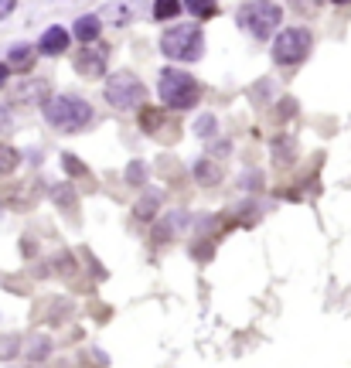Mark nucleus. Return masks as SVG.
<instances>
[{
	"instance_id": "f257e3e1",
	"label": "nucleus",
	"mask_w": 351,
	"mask_h": 368,
	"mask_svg": "<svg viewBox=\"0 0 351 368\" xmlns=\"http://www.w3.org/2000/svg\"><path fill=\"white\" fill-rule=\"evenodd\" d=\"M45 116L61 133H78L92 123V106L78 96H55V99L45 103Z\"/></svg>"
},
{
	"instance_id": "f03ea898",
	"label": "nucleus",
	"mask_w": 351,
	"mask_h": 368,
	"mask_svg": "<svg viewBox=\"0 0 351 368\" xmlns=\"http://www.w3.org/2000/svg\"><path fill=\"white\" fill-rule=\"evenodd\" d=\"M157 92H161V103L171 106V109H188V106H195V103L201 99L198 82L188 76V72H181V68H171V65L161 72Z\"/></svg>"
},
{
	"instance_id": "7ed1b4c3",
	"label": "nucleus",
	"mask_w": 351,
	"mask_h": 368,
	"mask_svg": "<svg viewBox=\"0 0 351 368\" xmlns=\"http://www.w3.org/2000/svg\"><path fill=\"white\" fill-rule=\"evenodd\" d=\"M161 51L174 61H198L205 51V34L198 24H178L161 34Z\"/></svg>"
},
{
	"instance_id": "20e7f679",
	"label": "nucleus",
	"mask_w": 351,
	"mask_h": 368,
	"mask_svg": "<svg viewBox=\"0 0 351 368\" xmlns=\"http://www.w3.org/2000/svg\"><path fill=\"white\" fill-rule=\"evenodd\" d=\"M239 21H243V28L256 41H266V38L276 34L280 21H283V11H280V4H273V0H249V4H243V11H239Z\"/></svg>"
},
{
	"instance_id": "39448f33",
	"label": "nucleus",
	"mask_w": 351,
	"mask_h": 368,
	"mask_svg": "<svg viewBox=\"0 0 351 368\" xmlns=\"http://www.w3.org/2000/svg\"><path fill=\"white\" fill-rule=\"evenodd\" d=\"M106 103L113 109H120V113H126V109H137L147 103V86L140 82L133 72H116V76L106 78Z\"/></svg>"
},
{
	"instance_id": "423d86ee",
	"label": "nucleus",
	"mask_w": 351,
	"mask_h": 368,
	"mask_svg": "<svg viewBox=\"0 0 351 368\" xmlns=\"http://www.w3.org/2000/svg\"><path fill=\"white\" fill-rule=\"evenodd\" d=\"M310 48H314V34L307 28H287L276 34L273 41V61L276 65H297V61H304L310 55Z\"/></svg>"
},
{
	"instance_id": "0eeeda50",
	"label": "nucleus",
	"mask_w": 351,
	"mask_h": 368,
	"mask_svg": "<svg viewBox=\"0 0 351 368\" xmlns=\"http://www.w3.org/2000/svg\"><path fill=\"white\" fill-rule=\"evenodd\" d=\"M106 58H109V48L106 45H86V51L76 58L78 76H86V78L106 76Z\"/></svg>"
},
{
	"instance_id": "6e6552de",
	"label": "nucleus",
	"mask_w": 351,
	"mask_h": 368,
	"mask_svg": "<svg viewBox=\"0 0 351 368\" xmlns=\"http://www.w3.org/2000/svg\"><path fill=\"white\" fill-rule=\"evenodd\" d=\"M106 17L113 28H126L140 17V0H113L106 7Z\"/></svg>"
},
{
	"instance_id": "1a4fd4ad",
	"label": "nucleus",
	"mask_w": 351,
	"mask_h": 368,
	"mask_svg": "<svg viewBox=\"0 0 351 368\" xmlns=\"http://www.w3.org/2000/svg\"><path fill=\"white\" fill-rule=\"evenodd\" d=\"M17 103H41L45 106L48 99H51V89H48L45 78H28V82H21L14 92Z\"/></svg>"
},
{
	"instance_id": "9d476101",
	"label": "nucleus",
	"mask_w": 351,
	"mask_h": 368,
	"mask_svg": "<svg viewBox=\"0 0 351 368\" xmlns=\"http://www.w3.org/2000/svg\"><path fill=\"white\" fill-rule=\"evenodd\" d=\"M68 48V31L65 28H48L41 34V41H38V51L41 55H61Z\"/></svg>"
},
{
	"instance_id": "9b49d317",
	"label": "nucleus",
	"mask_w": 351,
	"mask_h": 368,
	"mask_svg": "<svg viewBox=\"0 0 351 368\" xmlns=\"http://www.w3.org/2000/svg\"><path fill=\"white\" fill-rule=\"evenodd\" d=\"M99 31H103V21H99L96 14H82L76 21V38L82 41V45H96Z\"/></svg>"
},
{
	"instance_id": "f8f14e48",
	"label": "nucleus",
	"mask_w": 351,
	"mask_h": 368,
	"mask_svg": "<svg viewBox=\"0 0 351 368\" xmlns=\"http://www.w3.org/2000/svg\"><path fill=\"white\" fill-rule=\"evenodd\" d=\"M7 65L17 68V72H28L31 65H34V45H14L7 51Z\"/></svg>"
},
{
	"instance_id": "ddd939ff",
	"label": "nucleus",
	"mask_w": 351,
	"mask_h": 368,
	"mask_svg": "<svg viewBox=\"0 0 351 368\" xmlns=\"http://www.w3.org/2000/svg\"><path fill=\"white\" fill-rule=\"evenodd\" d=\"M195 181H198V184H208V188L222 181V170H218V164H215L212 157H201L198 164H195Z\"/></svg>"
},
{
	"instance_id": "4468645a",
	"label": "nucleus",
	"mask_w": 351,
	"mask_h": 368,
	"mask_svg": "<svg viewBox=\"0 0 351 368\" xmlns=\"http://www.w3.org/2000/svg\"><path fill=\"white\" fill-rule=\"evenodd\" d=\"M184 222H188V218H184L181 212L174 215V218H164V222L153 229V239H157V242H168V235H174L178 229H184Z\"/></svg>"
},
{
	"instance_id": "2eb2a0df",
	"label": "nucleus",
	"mask_w": 351,
	"mask_h": 368,
	"mask_svg": "<svg viewBox=\"0 0 351 368\" xmlns=\"http://www.w3.org/2000/svg\"><path fill=\"white\" fill-rule=\"evenodd\" d=\"M181 0H157V4H153V17H157V21H174V17L181 14Z\"/></svg>"
},
{
	"instance_id": "dca6fc26",
	"label": "nucleus",
	"mask_w": 351,
	"mask_h": 368,
	"mask_svg": "<svg viewBox=\"0 0 351 368\" xmlns=\"http://www.w3.org/2000/svg\"><path fill=\"white\" fill-rule=\"evenodd\" d=\"M184 7L198 17V21H208V17H215V11H218L215 0H184Z\"/></svg>"
},
{
	"instance_id": "f3484780",
	"label": "nucleus",
	"mask_w": 351,
	"mask_h": 368,
	"mask_svg": "<svg viewBox=\"0 0 351 368\" xmlns=\"http://www.w3.org/2000/svg\"><path fill=\"white\" fill-rule=\"evenodd\" d=\"M157 205H161V195H157V191H147V195L137 201V208H133V212H137V218H153Z\"/></svg>"
},
{
	"instance_id": "a211bd4d",
	"label": "nucleus",
	"mask_w": 351,
	"mask_h": 368,
	"mask_svg": "<svg viewBox=\"0 0 351 368\" xmlns=\"http://www.w3.org/2000/svg\"><path fill=\"white\" fill-rule=\"evenodd\" d=\"M215 130H218V120H215L212 113H201L198 120H195V137L208 140V137H215Z\"/></svg>"
},
{
	"instance_id": "6ab92c4d",
	"label": "nucleus",
	"mask_w": 351,
	"mask_h": 368,
	"mask_svg": "<svg viewBox=\"0 0 351 368\" xmlns=\"http://www.w3.org/2000/svg\"><path fill=\"white\" fill-rule=\"evenodd\" d=\"M28 354H31V362H45L48 354H51V341H48L45 334H38V337H34V341H31Z\"/></svg>"
},
{
	"instance_id": "aec40b11",
	"label": "nucleus",
	"mask_w": 351,
	"mask_h": 368,
	"mask_svg": "<svg viewBox=\"0 0 351 368\" xmlns=\"http://www.w3.org/2000/svg\"><path fill=\"white\" fill-rule=\"evenodd\" d=\"M17 157L21 153L14 150V147H7V143H0V174H7V170L17 168Z\"/></svg>"
},
{
	"instance_id": "412c9836",
	"label": "nucleus",
	"mask_w": 351,
	"mask_h": 368,
	"mask_svg": "<svg viewBox=\"0 0 351 368\" xmlns=\"http://www.w3.org/2000/svg\"><path fill=\"white\" fill-rule=\"evenodd\" d=\"M157 123H161V113L151 109V106H143V113H140V126H143L147 133H153V130H157Z\"/></svg>"
},
{
	"instance_id": "4be33fe9",
	"label": "nucleus",
	"mask_w": 351,
	"mask_h": 368,
	"mask_svg": "<svg viewBox=\"0 0 351 368\" xmlns=\"http://www.w3.org/2000/svg\"><path fill=\"white\" fill-rule=\"evenodd\" d=\"M126 181H130V184H143V181H147V168H143L140 160H133V164L126 168Z\"/></svg>"
},
{
	"instance_id": "5701e85b",
	"label": "nucleus",
	"mask_w": 351,
	"mask_h": 368,
	"mask_svg": "<svg viewBox=\"0 0 351 368\" xmlns=\"http://www.w3.org/2000/svg\"><path fill=\"white\" fill-rule=\"evenodd\" d=\"M17 344H21V337H17V334L4 337V341H0V358H14V354L21 352V348H17Z\"/></svg>"
},
{
	"instance_id": "b1692460",
	"label": "nucleus",
	"mask_w": 351,
	"mask_h": 368,
	"mask_svg": "<svg viewBox=\"0 0 351 368\" xmlns=\"http://www.w3.org/2000/svg\"><path fill=\"white\" fill-rule=\"evenodd\" d=\"M55 201L65 205V208H76V195H72V188H58V191H55Z\"/></svg>"
},
{
	"instance_id": "393cba45",
	"label": "nucleus",
	"mask_w": 351,
	"mask_h": 368,
	"mask_svg": "<svg viewBox=\"0 0 351 368\" xmlns=\"http://www.w3.org/2000/svg\"><path fill=\"white\" fill-rule=\"evenodd\" d=\"M61 164H65V170H68V174H82V170H86L76 157H72V153H61Z\"/></svg>"
},
{
	"instance_id": "a878e982",
	"label": "nucleus",
	"mask_w": 351,
	"mask_h": 368,
	"mask_svg": "<svg viewBox=\"0 0 351 368\" xmlns=\"http://www.w3.org/2000/svg\"><path fill=\"white\" fill-rule=\"evenodd\" d=\"M11 126V109H7V103H0V130H7Z\"/></svg>"
},
{
	"instance_id": "bb28decb",
	"label": "nucleus",
	"mask_w": 351,
	"mask_h": 368,
	"mask_svg": "<svg viewBox=\"0 0 351 368\" xmlns=\"http://www.w3.org/2000/svg\"><path fill=\"white\" fill-rule=\"evenodd\" d=\"M14 7H17V0H0V21H4L7 14H11Z\"/></svg>"
},
{
	"instance_id": "cd10ccee",
	"label": "nucleus",
	"mask_w": 351,
	"mask_h": 368,
	"mask_svg": "<svg viewBox=\"0 0 351 368\" xmlns=\"http://www.w3.org/2000/svg\"><path fill=\"white\" fill-rule=\"evenodd\" d=\"M7 76H11V65H7V61H0V89L7 86Z\"/></svg>"
},
{
	"instance_id": "c85d7f7f",
	"label": "nucleus",
	"mask_w": 351,
	"mask_h": 368,
	"mask_svg": "<svg viewBox=\"0 0 351 368\" xmlns=\"http://www.w3.org/2000/svg\"><path fill=\"white\" fill-rule=\"evenodd\" d=\"M243 188H260V174H245V178H243Z\"/></svg>"
},
{
	"instance_id": "c756f323",
	"label": "nucleus",
	"mask_w": 351,
	"mask_h": 368,
	"mask_svg": "<svg viewBox=\"0 0 351 368\" xmlns=\"http://www.w3.org/2000/svg\"><path fill=\"white\" fill-rule=\"evenodd\" d=\"M212 153H229V140H225V143H215Z\"/></svg>"
},
{
	"instance_id": "7c9ffc66",
	"label": "nucleus",
	"mask_w": 351,
	"mask_h": 368,
	"mask_svg": "<svg viewBox=\"0 0 351 368\" xmlns=\"http://www.w3.org/2000/svg\"><path fill=\"white\" fill-rule=\"evenodd\" d=\"M331 4H348V0H331Z\"/></svg>"
},
{
	"instance_id": "2f4dec72",
	"label": "nucleus",
	"mask_w": 351,
	"mask_h": 368,
	"mask_svg": "<svg viewBox=\"0 0 351 368\" xmlns=\"http://www.w3.org/2000/svg\"><path fill=\"white\" fill-rule=\"evenodd\" d=\"M38 4H48V0H38Z\"/></svg>"
}]
</instances>
